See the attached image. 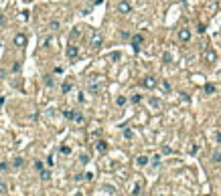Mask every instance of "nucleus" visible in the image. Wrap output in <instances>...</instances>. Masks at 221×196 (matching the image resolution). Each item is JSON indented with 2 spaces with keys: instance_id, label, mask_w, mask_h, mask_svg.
<instances>
[{
  "instance_id": "nucleus-5",
  "label": "nucleus",
  "mask_w": 221,
  "mask_h": 196,
  "mask_svg": "<svg viewBox=\"0 0 221 196\" xmlns=\"http://www.w3.org/2000/svg\"><path fill=\"white\" fill-rule=\"evenodd\" d=\"M65 55H67V59H77L79 57V47H75V44H69L67 49H65Z\"/></svg>"
},
{
  "instance_id": "nucleus-34",
  "label": "nucleus",
  "mask_w": 221,
  "mask_h": 196,
  "mask_svg": "<svg viewBox=\"0 0 221 196\" xmlns=\"http://www.w3.org/2000/svg\"><path fill=\"white\" fill-rule=\"evenodd\" d=\"M75 121H77V123H83V115H81V113H77V115H75Z\"/></svg>"
},
{
  "instance_id": "nucleus-16",
  "label": "nucleus",
  "mask_w": 221,
  "mask_h": 196,
  "mask_svg": "<svg viewBox=\"0 0 221 196\" xmlns=\"http://www.w3.org/2000/svg\"><path fill=\"white\" fill-rule=\"evenodd\" d=\"M71 89H73V83H71V81H65V83L61 85V91H63V93H69Z\"/></svg>"
},
{
  "instance_id": "nucleus-1",
  "label": "nucleus",
  "mask_w": 221,
  "mask_h": 196,
  "mask_svg": "<svg viewBox=\"0 0 221 196\" xmlns=\"http://www.w3.org/2000/svg\"><path fill=\"white\" fill-rule=\"evenodd\" d=\"M203 61H205L207 65L217 63V51H215V49H211V47H207V49L203 51Z\"/></svg>"
},
{
  "instance_id": "nucleus-12",
  "label": "nucleus",
  "mask_w": 221,
  "mask_h": 196,
  "mask_svg": "<svg viewBox=\"0 0 221 196\" xmlns=\"http://www.w3.org/2000/svg\"><path fill=\"white\" fill-rule=\"evenodd\" d=\"M75 115H77V111H73V109H65L63 111V117L67 121H75Z\"/></svg>"
},
{
  "instance_id": "nucleus-41",
  "label": "nucleus",
  "mask_w": 221,
  "mask_h": 196,
  "mask_svg": "<svg viewBox=\"0 0 221 196\" xmlns=\"http://www.w3.org/2000/svg\"><path fill=\"white\" fill-rule=\"evenodd\" d=\"M154 196H164V194H160V192H158V194H154Z\"/></svg>"
},
{
  "instance_id": "nucleus-14",
  "label": "nucleus",
  "mask_w": 221,
  "mask_h": 196,
  "mask_svg": "<svg viewBox=\"0 0 221 196\" xmlns=\"http://www.w3.org/2000/svg\"><path fill=\"white\" fill-rule=\"evenodd\" d=\"M211 160L215 164H221V150H213V154H211Z\"/></svg>"
},
{
  "instance_id": "nucleus-32",
  "label": "nucleus",
  "mask_w": 221,
  "mask_h": 196,
  "mask_svg": "<svg viewBox=\"0 0 221 196\" xmlns=\"http://www.w3.org/2000/svg\"><path fill=\"white\" fill-rule=\"evenodd\" d=\"M132 194H134V196H138V194H140V184H136V186L132 188Z\"/></svg>"
},
{
  "instance_id": "nucleus-6",
  "label": "nucleus",
  "mask_w": 221,
  "mask_h": 196,
  "mask_svg": "<svg viewBox=\"0 0 221 196\" xmlns=\"http://www.w3.org/2000/svg\"><path fill=\"white\" fill-rule=\"evenodd\" d=\"M156 85H158L156 77H144L142 79V87H146V89H154Z\"/></svg>"
},
{
  "instance_id": "nucleus-13",
  "label": "nucleus",
  "mask_w": 221,
  "mask_h": 196,
  "mask_svg": "<svg viewBox=\"0 0 221 196\" xmlns=\"http://www.w3.org/2000/svg\"><path fill=\"white\" fill-rule=\"evenodd\" d=\"M148 105H150L152 109H160V105H162V103H160V99H156V97H150V99H148Z\"/></svg>"
},
{
  "instance_id": "nucleus-19",
  "label": "nucleus",
  "mask_w": 221,
  "mask_h": 196,
  "mask_svg": "<svg viewBox=\"0 0 221 196\" xmlns=\"http://www.w3.org/2000/svg\"><path fill=\"white\" fill-rule=\"evenodd\" d=\"M43 83H45V87H53V85H55V79L51 77V75H47V77H45V81H43Z\"/></svg>"
},
{
  "instance_id": "nucleus-30",
  "label": "nucleus",
  "mask_w": 221,
  "mask_h": 196,
  "mask_svg": "<svg viewBox=\"0 0 221 196\" xmlns=\"http://www.w3.org/2000/svg\"><path fill=\"white\" fill-rule=\"evenodd\" d=\"M34 170H39V172H43V170H45L43 162H34Z\"/></svg>"
},
{
  "instance_id": "nucleus-8",
  "label": "nucleus",
  "mask_w": 221,
  "mask_h": 196,
  "mask_svg": "<svg viewBox=\"0 0 221 196\" xmlns=\"http://www.w3.org/2000/svg\"><path fill=\"white\" fill-rule=\"evenodd\" d=\"M179 40H181V43H189V40H191V30L189 29H181L179 30Z\"/></svg>"
},
{
  "instance_id": "nucleus-27",
  "label": "nucleus",
  "mask_w": 221,
  "mask_h": 196,
  "mask_svg": "<svg viewBox=\"0 0 221 196\" xmlns=\"http://www.w3.org/2000/svg\"><path fill=\"white\" fill-rule=\"evenodd\" d=\"M162 61H164V63H171V61H172V55H171V53H164V55H162Z\"/></svg>"
},
{
  "instance_id": "nucleus-31",
  "label": "nucleus",
  "mask_w": 221,
  "mask_h": 196,
  "mask_svg": "<svg viewBox=\"0 0 221 196\" xmlns=\"http://www.w3.org/2000/svg\"><path fill=\"white\" fill-rule=\"evenodd\" d=\"M132 136H134V133H132V129H124V137H126V140H130Z\"/></svg>"
},
{
  "instance_id": "nucleus-26",
  "label": "nucleus",
  "mask_w": 221,
  "mask_h": 196,
  "mask_svg": "<svg viewBox=\"0 0 221 196\" xmlns=\"http://www.w3.org/2000/svg\"><path fill=\"white\" fill-rule=\"evenodd\" d=\"M10 166H12V164H8V162H0V172H6Z\"/></svg>"
},
{
  "instance_id": "nucleus-17",
  "label": "nucleus",
  "mask_w": 221,
  "mask_h": 196,
  "mask_svg": "<svg viewBox=\"0 0 221 196\" xmlns=\"http://www.w3.org/2000/svg\"><path fill=\"white\" fill-rule=\"evenodd\" d=\"M215 91H217V87H215V85H213V83H207V85H205V93H207V95L215 93Z\"/></svg>"
},
{
  "instance_id": "nucleus-18",
  "label": "nucleus",
  "mask_w": 221,
  "mask_h": 196,
  "mask_svg": "<svg viewBox=\"0 0 221 196\" xmlns=\"http://www.w3.org/2000/svg\"><path fill=\"white\" fill-rule=\"evenodd\" d=\"M126 101H128V99L124 97V95H118V97H116V105H118V107H124V105H126Z\"/></svg>"
},
{
  "instance_id": "nucleus-42",
  "label": "nucleus",
  "mask_w": 221,
  "mask_h": 196,
  "mask_svg": "<svg viewBox=\"0 0 221 196\" xmlns=\"http://www.w3.org/2000/svg\"><path fill=\"white\" fill-rule=\"evenodd\" d=\"M181 2H183V0H181Z\"/></svg>"
},
{
  "instance_id": "nucleus-29",
  "label": "nucleus",
  "mask_w": 221,
  "mask_h": 196,
  "mask_svg": "<svg viewBox=\"0 0 221 196\" xmlns=\"http://www.w3.org/2000/svg\"><path fill=\"white\" fill-rule=\"evenodd\" d=\"M130 101H132V103H140V101H142V95H132Z\"/></svg>"
},
{
  "instance_id": "nucleus-37",
  "label": "nucleus",
  "mask_w": 221,
  "mask_h": 196,
  "mask_svg": "<svg viewBox=\"0 0 221 196\" xmlns=\"http://www.w3.org/2000/svg\"><path fill=\"white\" fill-rule=\"evenodd\" d=\"M197 29H199L197 33H205V25H203V22H199V26H197Z\"/></svg>"
},
{
  "instance_id": "nucleus-15",
  "label": "nucleus",
  "mask_w": 221,
  "mask_h": 196,
  "mask_svg": "<svg viewBox=\"0 0 221 196\" xmlns=\"http://www.w3.org/2000/svg\"><path fill=\"white\" fill-rule=\"evenodd\" d=\"M25 166V158H14V160H12V168H22Z\"/></svg>"
},
{
  "instance_id": "nucleus-3",
  "label": "nucleus",
  "mask_w": 221,
  "mask_h": 196,
  "mask_svg": "<svg viewBox=\"0 0 221 196\" xmlns=\"http://www.w3.org/2000/svg\"><path fill=\"white\" fill-rule=\"evenodd\" d=\"M118 12L120 14H130V12H132V4H130L128 0H120L118 2Z\"/></svg>"
},
{
  "instance_id": "nucleus-38",
  "label": "nucleus",
  "mask_w": 221,
  "mask_h": 196,
  "mask_svg": "<svg viewBox=\"0 0 221 196\" xmlns=\"http://www.w3.org/2000/svg\"><path fill=\"white\" fill-rule=\"evenodd\" d=\"M215 142H217V144H221V132H217V133H215Z\"/></svg>"
},
{
  "instance_id": "nucleus-2",
  "label": "nucleus",
  "mask_w": 221,
  "mask_h": 196,
  "mask_svg": "<svg viewBox=\"0 0 221 196\" xmlns=\"http://www.w3.org/2000/svg\"><path fill=\"white\" fill-rule=\"evenodd\" d=\"M87 89L91 93H98L99 89H102V77H89L87 81Z\"/></svg>"
},
{
  "instance_id": "nucleus-36",
  "label": "nucleus",
  "mask_w": 221,
  "mask_h": 196,
  "mask_svg": "<svg viewBox=\"0 0 221 196\" xmlns=\"http://www.w3.org/2000/svg\"><path fill=\"white\" fill-rule=\"evenodd\" d=\"M110 59H112V61H118V59H120V53H112V55H110Z\"/></svg>"
},
{
  "instance_id": "nucleus-25",
  "label": "nucleus",
  "mask_w": 221,
  "mask_h": 196,
  "mask_svg": "<svg viewBox=\"0 0 221 196\" xmlns=\"http://www.w3.org/2000/svg\"><path fill=\"white\" fill-rule=\"evenodd\" d=\"M61 154L69 156V154H71V148H69V146H65V144H63V146H61Z\"/></svg>"
},
{
  "instance_id": "nucleus-20",
  "label": "nucleus",
  "mask_w": 221,
  "mask_h": 196,
  "mask_svg": "<svg viewBox=\"0 0 221 196\" xmlns=\"http://www.w3.org/2000/svg\"><path fill=\"white\" fill-rule=\"evenodd\" d=\"M49 30H53V33L55 30H59V20H51L49 22Z\"/></svg>"
},
{
  "instance_id": "nucleus-35",
  "label": "nucleus",
  "mask_w": 221,
  "mask_h": 196,
  "mask_svg": "<svg viewBox=\"0 0 221 196\" xmlns=\"http://www.w3.org/2000/svg\"><path fill=\"white\" fill-rule=\"evenodd\" d=\"M120 37H122V39H130V33H128V30H122V33H120Z\"/></svg>"
},
{
  "instance_id": "nucleus-11",
  "label": "nucleus",
  "mask_w": 221,
  "mask_h": 196,
  "mask_svg": "<svg viewBox=\"0 0 221 196\" xmlns=\"http://www.w3.org/2000/svg\"><path fill=\"white\" fill-rule=\"evenodd\" d=\"M142 40H144L142 34H134V37H132V47L138 51V49H140V44H142Z\"/></svg>"
},
{
  "instance_id": "nucleus-4",
  "label": "nucleus",
  "mask_w": 221,
  "mask_h": 196,
  "mask_svg": "<svg viewBox=\"0 0 221 196\" xmlns=\"http://www.w3.org/2000/svg\"><path fill=\"white\" fill-rule=\"evenodd\" d=\"M102 44H103V37H102V33L95 30V33L91 34V49H99Z\"/></svg>"
},
{
  "instance_id": "nucleus-24",
  "label": "nucleus",
  "mask_w": 221,
  "mask_h": 196,
  "mask_svg": "<svg viewBox=\"0 0 221 196\" xmlns=\"http://www.w3.org/2000/svg\"><path fill=\"white\" fill-rule=\"evenodd\" d=\"M160 87H162V91H171V83H168V81H162V83H160Z\"/></svg>"
},
{
  "instance_id": "nucleus-23",
  "label": "nucleus",
  "mask_w": 221,
  "mask_h": 196,
  "mask_svg": "<svg viewBox=\"0 0 221 196\" xmlns=\"http://www.w3.org/2000/svg\"><path fill=\"white\" fill-rule=\"evenodd\" d=\"M6 192H8V186H6V182L0 180V194H6Z\"/></svg>"
},
{
  "instance_id": "nucleus-33",
  "label": "nucleus",
  "mask_w": 221,
  "mask_h": 196,
  "mask_svg": "<svg viewBox=\"0 0 221 196\" xmlns=\"http://www.w3.org/2000/svg\"><path fill=\"white\" fill-rule=\"evenodd\" d=\"M53 164H55L53 156H49V158H47V166H49V168H53Z\"/></svg>"
},
{
  "instance_id": "nucleus-28",
  "label": "nucleus",
  "mask_w": 221,
  "mask_h": 196,
  "mask_svg": "<svg viewBox=\"0 0 221 196\" xmlns=\"http://www.w3.org/2000/svg\"><path fill=\"white\" fill-rule=\"evenodd\" d=\"M79 162H81V164H87V162H89V156H87V154H81V156H79Z\"/></svg>"
},
{
  "instance_id": "nucleus-7",
  "label": "nucleus",
  "mask_w": 221,
  "mask_h": 196,
  "mask_svg": "<svg viewBox=\"0 0 221 196\" xmlns=\"http://www.w3.org/2000/svg\"><path fill=\"white\" fill-rule=\"evenodd\" d=\"M108 142H106V140H98V142H95V152L98 154H106L108 152Z\"/></svg>"
},
{
  "instance_id": "nucleus-21",
  "label": "nucleus",
  "mask_w": 221,
  "mask_h": 196,
  "mask_svg": "<svg viewBox=\"0 0 221 196\" xmlns=\"http://www.w3.org/2000/svg\"><path fill=\"white\" fill-rule=\"evenodd\" d=\"M49 178H51V170H43V172H41V180H43V182H47Z\"/></svg>"
},
{
  "instance_id": "nucleus-22",
  "label": "nucleus",
  "mask_w": 221,
  "mask_h": 196,
  "mask_svg": "<svg viewBox=\"0 0 221 196\" xmlns=\"http://www.w3.org/2000/svg\"><path fill=\"white\" fill-rule=\"evenodd\" d=\"M150 164H152V166H158V164H160V156H158V154H156V156H152V158H150Z\"/></svg>"
},
{
  "instance_id": "nucleus-40",
  "label": "nucleus",
  "mask_w": 221,
  "mask_h": 196,
  "mask_svg": "<svg viewBox=\"0 0 221 196\" xmlns=\"http://www.w3.org/2000/svg\"><path fill=\"white\" fill-rule=\"evenodd\" d=\"M91 2H94V4H99V2H102V0H91Z\"/></svg>"
},
{
  "instance_id": "nucleus-10",
  "label": "nucleus",
  "mask_w": 221,
  "mask_h": 196,
  "mask_svg": "<svg viewBox=\"0 0 221 196\" xmlns=\"http://www.w3.org/2000/svg\"><path fill=\"white\" fill-rule=\"evenodd\" d=\"M148 164H150V158H148V156H138L136 158V166L138 168H146Z\"/></svg>"
},
{
  "instance_id": "nucleus-9",
  "label": "nucleus",
  "mask_w": 221,
  "mask_h": 196,
  "mask_svg": "<svg viewBox=\"0 0 221 196\" xmlns=\"http://www.w3.org/2000/svg\"><path fill=\"white\" fill-rule=\"evenodd\" d=\"M14 44L16 47H26V34H22V33H18V34H14Z\"/></svg>"
},
{
  "instance_id": "nucleus-39",
  "label": "nucleus",
  "mask_w": 221,
  "mask_h": 196,
  "mask_svg": "<svg viewBox=\"0 0 221 196\" xmlns=\"http://www.w3.org/2000/svg\"><path fill=\"white\" fill-rule=\"evenodd\" d=\"M4 25V14H2V12H0V26Z\"/></svg>"
}]
</instances>
